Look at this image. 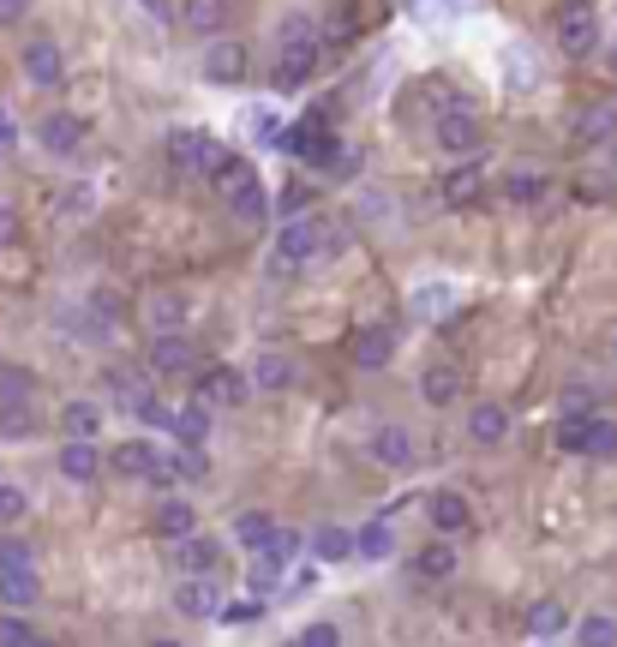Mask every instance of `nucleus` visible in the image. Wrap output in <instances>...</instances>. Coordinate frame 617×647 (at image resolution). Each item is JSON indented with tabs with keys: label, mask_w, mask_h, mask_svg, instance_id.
Here are the masks:
<instances>
[{
	"label": "nucleus",
	"mask_w": 617,
	"mask_h": 647,
	"mask_svg": "<svg viewBox=\"0 0 617 647\" xmlns=\"http://www.w3.org/2000/svg\"><path fill=\"white\" fill-rule=\"evenodd\" d=\"M204 79H210V84H240V79H247V43L216 36V43L204 48Z\"/></svg>",
	"instance_id": "nucleus-8"
},
{
	"label": "nucleus",
	"mask_w": 617,
	"mask_h": 647,
	"mask_svg": "<svg viewBox=\"0 0 617 647\" xmlns=\"http://www.w3.org/2000/svg\"><path fill=\"white\" fill-rule=\"evenodd\" d=\"M31 647H55V642H43V636H36V642H31Z\"/></svg>",
	"instance_id": "nucleus-54"
},
{
	"label": "nucleus",
	"mask_w": 617,
	"mask_h": 647,
	"mask_svg": "<svg viewBox=\"0 0 617 647\" xmlns=\"http://www.w3.org/2000/svg\"><path fill=\"white\" fill-rule=\"evenodd\" d=\"M264 617V600H228L222 605V624H259Z\"/></svg>",
	"instance_id": "nucleus-44"
},
{
	"label": "nucleus",
	"mask_w": 617,
	"mask_h": 647,
	"mask_svg": "<svg viewBox=\"0 0 617 647\" xmlns=\"http://www.w3.org/2000/svg\"><path fill=\"white\" fill-rule=\"evenodd\" d=\"M366 450H372V462H378V467H408V462H414V438H408L402 426H378Z\"/></svg>",
	"instance_id": "nucleus-16"
},
{
	"label": "nucleus",
	"mask_w": 617,
	"mask_h": 647,
	"mask_svg": "<svg viewBox=\"0 0 617 647\" xmlns=\"http://www.w3.org/2000/svg\"><path fill=\"white\" fill-rule=\"evenodd\" d=\"M558 48H563V55H594V48H599V19H594V7L570 0V7L558 12Z\"/></svg>",
	"instance_id": "nucleus-5"
},
{
	"label": "nucleus",
	"mask_w": 617,
	"mask_h": 647,
	"mask_svg": "<svg viewBox=\"0 0 617 647\" xmlns=\"http://www.w3.org/2000/svg\"><path fill=\"white\" fill-rule=\"evenodd\" d=\"M31 564H36V552H31V545L0 534V576H12V569H31Z\"/></svg>",
	"instance_id": "nucleus-42"
},
{
	"label": "nucleus",
	"mask_w": 617,
	"mask_h": 647,
	"mask_svg": "<svg viewBox=\"0 0 617 647\" xmlns=\"http://www.w3.org/2000/svg\"><path fill=\"white\" fill-rule=\"evenodd\" d=\"M24 522V492L19 486H0V528Z\"/></svg>",
	"instance_id": "nucleus-46"
},
{
	"label": "nucleus",
	"mask_w": 617,
	"mask_h": 647,
	"mask_svg": "<svg viewBox=\"0 0 617 647\" xmlns=\"http://www.w3.org/2000/svg\"><path fill=\"white\" fill-rule=\"evenodd\" d=\"M390 545H396V528L384 522V516L359 528V557H372V564H378V557H390Z\"/></svg>",
	"instance_id": "nucleus-36"
},
{
	"label": "nucleus",
	"mask_w": 617,
	"mask_h": 647,
	"mask_svg": "<svg viewBox=\"0 0 617 647\" xmlns=\"http://www.w3.org/2000/svg\"><path fill=\"white\" fill-rule=\"evenodd\" d=\"M222 145H216L210 132H192V126H174L169 132V169L186 174V181H198V174H216L222 169Z\"/></svg>",
	"instance_id": "nucleus-2"
},
{
	"label": "nucleus",
	"mask_w": 617,
	"mask_h": 647,
	"mask_svg": "<svg viewBox=\"0 0 617 647\" xmlns=\"http://www.w3.org/2000/svg\"><path fill=\"white\" fill-rule=\"evenodd\" d=\"M504 193L516 198V205H539V198H546V174L522 169V174H510V181H504Z\"/></svg>",
	"instance_id": "nucleus-40"
},
{
	"label": "nucleus",
	"mask_w": 617,
	"mask_h": 647,
	"mask_svg": "<svg viewBox=\"0 0 617 647\" xmlns=\"http://www.w3.org/2000/svg\"><path fill=\"white\" fill-rule=\"evenodd\" d=\"M390 354H396V324H366L354 336V366L359 372H384Z\"/></svg>",
	"instance_id": "nucleus-10"
},
{
	"label": "nucleus",
	"mask_w": 617,
	"mask_h": 647,
	"mask_svg": "<svg viewBox=\"0 0 617 647\" xmlns=\"http://www.w3.org/2000/svg\"><path fill=\"white\" fill-rule=\"evenodd\" d=\"M575 642L582 647H617V617H606V612L582 617V624H575Z\"/></svg>",
	"instance_id": "nucleus-35"
},
{
	"label": "nucleus",
	"mask_w": 617,
	"mask_h": 647,
	"mask_svg": "<svg viewBox=\"0 0 617 647\" xmlns=\"http://www.w3.org/2000/svg\"><path fill=\"white\" fill-rule=\"evenodd\" d=\"M504 67H510V79H516V91H528V84H534V72H539V67H528V55H522V48H510V60H504Z\"/></svg>",
	"instance_id": "nucleus-49"
},
{
	"label": "nucleus",
	"mask_w": 617,
	"mask_h": 647,
	"mask_svg": "<svg viewBox=\"0 0 617 647\" xmlns=\"http://www.w3.org/2000/svg\"><path fill=\"white\" fill-rule=\"evenodd\" d=\"M294 378H300V366L288 354H259V366H252V390H288Z\"/></svg>",
	"instance_id": "nucleus-23"
},
{
	"label": "nucleus",
	"mask_w": 617,
	"mask_h": 647,
	"mask_svg": "<svg viewBox=\"0 0 617 647\" xmlns=\"http://www.w3.org/2000/svg\"><path fill=\"white\" fill-rule=\"evenodd\" d=\"M480 193H485V174L473 169V162H461V169H449V174H444V205H449V210L473 205Z\"/></svg>",
	"instance_id": "nucleus-22"
},
{
	"label": "nucleus",
	"mask_w": 617,
	"mask_h": 647,
	"mask_svg": "<svg viewBox=\"0 0 617 647\" xmlns=\"http://www.w3.org/2000/svg\"><path fill=\"white\" fill-rule=\"evenodd\" d=\"M228 210H235L240 222H264V216H270V198H264V186H259V181H247L235 198H228Z\"/></svg>",
	"instance_id": "nucleus-34"
},
{
	"label": "nucleus",
	"mask_w": 617,
	"mask_h": 647,
	"mask_svg": "<svg viewBox=\"0 0 617 647\" xmlns=\"http://www.w3.org/2000/svg\"><path fill=\"white\" fill-rule=\"evenodd\" d=\"M612 67H617V48H612Z\"/></svg>",
	"instance_id": "nucleus-56"
},
{
	"label": "nucleus",
	"mask_w": 617,
	"mask_h": 647,
	"mask_svg": "<svg viewBox=\"0 0 617 647\" xmlns=\"http://www.w3.org/2000/svg\"><path fill=\"white\" fill-rule=\"evenodd\" d=\"M504 431H510V414L498 408V402H480V408L468 414V438L473 443H504Z\"/></svg>",
	"instance_id": "nucleus-25"
},
{
	"label": "nucleus",
	"mask_w": 617,
	"mask_h": 647,
	"mask_svg": "<svg viewBox=\"0 0 617 647\" xmlns=\"http://www.w3.org/2000/svg\"><path fill=\"white\" fill-rule=\"evenodd\" d=\"M174 474H180V480H198V474H204V450H180V455H174Z\"/></svg>",
	"instance_id": "nucleus-50"
},
{
	"label": "nucleus",
	"mask_w": 617,
	"mask_h": 647,
	"mask_svg": "<svg viewBox=\"0 0 617 647\" xmlns=\"http://www.w3.org/2000/svg\"><path fill=\"white\" fill-rule=\"evenodd\" d=\"M108 462H114V467H121V474H133V480H150V467H157V462H162V455H157V450H150V443H145V438H126V443H121V450H114V455H108Z\"/></svg>",
	"instance_id": "nucleus-26"
},
{
	"label": "nucleus",
	"mask_w": 617,
	"mask_h": 647,
	"mask_svg": "<svg viewBox=\"0 0 617 647\" xmlns=\"http://www.w3.org/2000/svg\"><path fill=\"white\" fill-rule=\"evenodd\" d=\"M150 528H157L162 540H192L198 534V510H192L186 498H162L157 516H150Z\"/></svg>",
	"instance_id": "nucleus-15"
},
{
	"label": "nucleus",
	"mask_w": 617,
	"mask_h": 647,
	"mask_svg": "<svg viewBox=\"0 0 617 647\" xmlns=\"http://www.w3.org/2000/svg\"><path fill=\"white\" fill-rule=\"evenodd\" d=\"M282 210H288V216H306V210H312V186H306V181H294L288 193H282Z\"/></svg>",
	"instance_id": "nucleus-48"
},
{
	"label": "nucleus",
	"mask_w": 617,
	"mask_h": 647,
	"mask_svg": "<svg viewBox=\"0 0 617 647\" xmlns=\"http://www.w3.org/2000/svg\"><path fill=\"white\" fill-rule=\"evenodd\" d=\"M60 474L79 480V486H84V480H96L102 474V450H96V443H84V438H67V450H60Z\"/></svg>",
	"instance_id": "nucleus-20"
},
{
	"label": "nucleus",
	"mask_w": 617,
	"mask_h": 647,
	"mask_svg": "<svg viewBox=\"0 0 617 647\" xmlns=\"http://www.w3.org/2000/svg\"><path fill=\"white\" fill-rule=\"evenodd\" d=\"M324 240H330V222L324 216H288V228L276 234V246H270V276H288V270H306V264L324 258Z\"/></svg>",
	"instance_id": "nucleus-1"
},
{
	"label": "nucleus",
	"mask_w": 617,
	"mask_h": 647,
	"mask_svg": "<svg viewBox=\"0 0 617 647\" xmlns=\"http://www.w3.org/2000/svg\"><path fill=\"white\" fill-rule=\"evenodd\" d=\"M210 402H198V396H192L186 402V408H180L174 414V438H180V450H204V438H210Z\"/></svg>",
	"instance_id": "nucleus-18"
},
{
	"label": "nucleus",
	"mask_w": 617,
	"mask_h": 647,
	"mask_svg": "<svg viewBox=\"0 0 617 647\" xmlns=\"http://www.w3.org/2000/svg\"><path fill=\"white\" fill-rule=\"evenodd\" d=\"M36 138H43V150H55V157H72V150L84 145V120L67 114V108H55V114L36 120Z\"/></svg>",
	"instance_id": "nucleus-9"
},
{
	"label": "nucleus",
	"mask_w": 617,
	"mask_h": 647,
	"mask_svg": "<svg viewBox=\"0 0 617 647\" xmlns=\"http://www.w3.org/2000/svg\"><path fill=\"white\" fill-rule=\"evenodd\" d=\"M449 307H456V288H449V282H432V288H420V294H414L420 319H438V312H449Z\"/></svg>",
	"instance_id": "nucleus-38"
},
{
	"label": "nucleus",
	"mask_w": 617,
	"mask_h": 647,
	"mask_svg": "<svg viewBox=\"0 0 617 647\" xmlns=\"http://www.w3.org/2000/svg\"><path fill=\"white\" fill-rule=\"evenodd\" d=\"M247 396H252V372H235V366H210V372L198 378V402H210V408H240Z\"/></svg>",
	"instance_id": "nucleus-7"
},
{
	"label": "nucleus",
	"mask_w": 617,
	"mask_h": 647,
	"mask_svg": "<svg viewBox=\"0 0 617 647\" xmlns=\"http://www.w3.org/2000/svg\"><path fill=\"white\" fill-rule=\"evenodd\" d=\"M150 647H180V642H150Z\"/></svg>",
	"instance_id": "nucleus-55"
},
{
	"label": "nucleus",
	"mask_w": 617,
	"mask_h": 647,
	"mask_svg": "<svg viewBox=\"0 0 617 647\" xmlns=\"http://www.w3.org/2000/svg\"><path fill=\"white\" fill-rule=\"evenodd\" d=\"M31 372H24V366H7V372H0V402H31Z\"/></svg>",
	"instance_id": "nucleus-41"
},
{
	"label": "nucleus",
	"mask_w": 617,
	"mask_h": 647,
	"mask_svg": "<svg viewBox=\"0 0 617 647\" xmlns=\"http://www.w3.org/2000/svg\"><path fill=\"white\" fill-rule=\"evenodd\" d=\"M575 132H582L587 145H599V138H612V132H617V108H606V103L582 108V114H575Z\"/></svg>",
	"instance_id": "nucleus-30"
},
{
	"label": "nucleus",
	"mask_w": 617,
	"mask_h": 647,
	"mask_svg": "<svg viewBox=\"0 0 617 647\" xmlns=\"http://www.w3.org/2000/svg\"><path fill=\"white\" fill-rule=\"evenodd\" d=\"M60 431L90 443L102 431V408H96V402H67V408H60Z\"/></svg>",
	"instance_id": "nucleus-28"
},
{
	"label": "nucleus",
	"mask_w": 617,
	"mask_h": 647,
	"mask_svg": "<svg viewBox=\"0 0 617 647\" xmlns=\"http://www.w3.org/2000/svg\"><path fill=\"white\" fill-rule=\"evenodd\" d=\"M420 396H426L432 408H449V402L461 396V372H456V366H426V378H420Z\"/></svg>",
	"instance_id": "nucleus-24"
},
{
	"label": "nucleus",
	"mask_w": 617,
	"mask_h": 647,
	"mask_svg": "<svg viewBox=\"0 0 617 647\" xmlns=\"http://www.w3.org/2000/svg\"><path fill=\"white\" fill-rule=\"evenodd\" d=\"M563 624H570V612H563L558 600H539L534 612H528V629H534V636H558Z\"/></svg>",
	"instance_id": "nucleus-39"
},
{
	"label": "nucleus",
	"mask_w": 617,
	"mask_h": 647,
	"mask_svg": "<svg viewBox=\"0 0 617 647\" xmlns=\"http://www.w3.org/2000/svg\"><path fill=\"white\" fill-rule=\"evenodd\" d=\"M36 600H43L36 569H12V576H0V605H7V612H31Z\"/></svg>",
	"instance_id": "nucleus-19"
},
{
	"label": "nucleus",
	"mask_w": 617,
	"mask_h": 647,
	"mask_svg": "<svg viewBox=\"0 0 617 647\" xmlns=\"http://www.w3.org/2000/svg\"><path fill=\"white\" fill-rule=\"evenodd\" d=\"M235 540H240V545H247V552H252V557H259V552H264V545H270V540H276V522H270V516H264V510H247V516H240V522H235Z\"/></svg>",
	"instance_id": "nucleus-29"
},
{
	"label": "nucleus",
	"mask_w": 617,
	"mask_h": 647,
	"mask_svg": "<svg viewBox=\"0 0 617 647\" xmlns=\"http://www.w3.org/2000/svg\"><path fill=\"white\" fill-rule=\"evenodd\" d=\"M192 342L186 336H150V372H162V378H180V372H192Z\"/></svg>",
	"instance_id": "nucleus-13"
},
{
	"label": "nucleus",
	"mask_w": 617,
	"mask_h": 647,
	"mask_svg": "<svg viewBox=\"0 0 617 647\" xmlns=\"http://www.w3.org/2000/svg\"><path fill=\"white\" fill-rule=\"evenodd\" d=\"M228 19H235V0H192V7H186V24L198 36H216Z\"/></svg>",
	"instance_id": "nucleus-27"
},
{
	"label": "nucleus",
	"mask_w": 617,
	"mask_h": 647,
	"mask_svg": "<svg viewBox=\"0 0 617 647\" xmlns=\"http://www.w3.org/2000/svg\"><path fill=\"white\" fill-rule=\"evenodd\" d=\"M186 294L180 288H150L145 300H138V319H145L150 336H180V324H186Z\"/></svg>",
	"instance_id": "nucleus-4"
},
{
	"label": "nucleus",
	"mask_w": 617,
	"mask_h": 647,
	"mask_svg": "<svg viewBox=\"0 0 617 647\" xmlns=\"http://www.w3.org/2000/svg\"><path fill=\"white\" fill-rule=\"evenodd\" d=\"M12 138H19V132H12V114L0 108V150H12Z\"/></svg>",
	"instance_id": "nucleus-53"
},
{
	"label": "nucleus",
	"mask_w": 617,
	"mask_h": 647,
	"mask_svg": "<svg viewBox=\"0 0 617 647\" xmlns=\"http://www.w3.org/2000/svg\"><path fill=\"white\" fill-rule=\"evenodd\" d=\"M36 642V629L24 624V617H7V624H0V647H31Z\"/></svg>",
	"instance_id": "nucleus-47"
},
{
	"label": "nucleus",
	"mask_w": 617,
	"mask_h": 647,
	"mask_svg": "<svg viewBox=\"0 0 617 647\" xmlns=\"http://www.w3.org/2000/svg\"><path fill=\"white\" fill-rule=\"evenodd\" d=\"M0 431H7V438H31V431H36L31 402H0Z\"/></svg>",
	"instance_id": "nucleus-37"
},
{
	"label": "nucleus",
	"mask_w": 617,
	"mask_h": 647,
	"mask_svg": "<svg viewBox=\"0 0 617 647\" xmlns=\"http://www.w3.org/2000/svg\"><path fill=\"white\" fill-rule=\"evenodd\" d=\"M318 67V43H282L276 55V91H300Z\"/></svg>",
	"instance_id": "nucleus-11"
},
{
	"label": "nucleus",
	"mask_w": 617,
	"mask_h": 647,
	"mask_svg": "<svg viewBox=\"0 0 617 647\" xmlns=\"http://www.w3.org/2000/svg\"><path fill=\"white\" fill-rule=\"evenodd\" d=\"M174 545H180L174 564L186 569V576H216V569H222V545H216V540L192 534V540H174Z\"/></svg>",
	"instance_id": "nucleus-17"
},
{
	"label": "nucleus",
	"mask_w": 617,
	"mask_h": 647,
	"mask_svg": "<svg viewBox=\"0 0 617 647\" xmlns=\"http://www.w3.org/2000/svg\"><path fill=\"white\" fill-rule=\"evenodd\" d=\"M582 455H594V462H606V455H617V426H612V420H599V414H587Z\"/></svg>",
	"instance_id": "nucleus-32"
},
{
	"label": "nucleus",
	"mask_w": 617,
	"mask_h": 647,
	"mask_svg": "<svg viewBox=\"0 0 617 647\" xmlns=\"http://www.w3.org/2000/svg\"><path fill=\"white\" fill-rule=\"evenodd\" d=\"M24 72H31L36 91H55V84L67 79V60H60V48L48 43V36H36V43L24 48Z\"/></svg>",
	"instance_id": "nucleus-12"
},
{
	"label": "nucleus",
	"mask_w": 617,
	"mask_h": 647,
	"mask_svg": "<svg viewBox=\"0 0 617 647\" xmlns=\"http://www.w3.org/2000/svg\"><path fill=\"white\" fill-rule=\"evenodd\" d=\"M222 588H216L210 576H180L174 581V612L180 617H192V624H198V617H222Z\"/></svg>",
	"instance_id": "nucleus-6"
},
{
	"label": "nucleus",
	"mask_w": 617,
	"mask_h": 647,
	"mask_svg": "<svg viewBox=\"0 0 617 647\" xmlns=\"http://www.w3.org/2000/svg\"><path fill=\"white\" fill-rule=\"evenodd\" d=\"M294 552H300V534H288V528H276V540H270L264 552H259V564H252V569H259V581H276L282 569L294 564Z\"/></svg>",
	"instance_id": "nucleus-21"
},
{
	"label": "nucleus",
	"mask_w": 617,
	"mask_h": 647,
	"mask_svg": "<svg viewBox=\"0 0 617 647\" xmlns=\"http://www.w3.org/2000/svg\"><path fill=\"white\" fill-rule=\"evenodd\" d=\"M318 557H324V564H342V557H354L359 552V534H349V528H318Z\"/></svg>",
	"instance_id": "nucleus-31"
},
{
	"label": "nucleus",
	"mask_w": 617,
	"mask_h": 647,
	"mask_svg": "<svg viewBox=\"0 0 617 647\" xmlns=\"http://www.w3.org/2000/svg\"><path fill=\"white\" fill-rule=\"evenodd\" d=\"M12 234H19V216H12L7 205H0V246H7V240H12Z\"/></svg>",
	"instance_id": "nucleus-52"
},
{
	"label": "nucleus",
	"mask_w": 617,
	"mask_h": 647,
	"mask_svg": "<svg viewBox=\"0 0 617 647\" xmlns=\"http://www.w3.org/2000/svg\"><path fill=\"white\" fill-rule=\"evenodd\" d=\"M414 569H420V581H449L456 576V552H449V545H426V552L414 557Z\"/></svg>",
	"instance_id": "nucleus-33"
},
{
	"label": "nucleus",
	"mask_w": 617,
	"mask_h": 647,
	"mask_svg": "<svg viewBox=\"0 0 617 647\" xmlns=\"http://www.w3.org/2000/svg\"><path fill=\"white\" fill-rule=\"evenodd\" d=\"M432 138H438V150H449V157H473L485 145V120L468 103H444L438 120H432Z\"/></svg>",
	"instance_id": "nucleus-3"
},
{
	"label": "nucleus",
	"mask_w": 617,
	"mask_h": 647,
	"mask_svg": "<svg viewBox=\"0 0 617 647\" xmlns=\"http://www.w3.org/2000/svg\"><path fill=\"white\" fill-rule=\"evenodd\" d=\"M247 181H259V174H252L247 162H235V157H228L222 169H216V186H222V198H235V193H240V186H247Z\"/></svg>",
	"instance_id": "nucleus-43"
},
{
	"label": "nucleus",
	"mask_w": 617,
	"mask_h": 647,
	"mask_svg": "<svg viewBox=\"0 0 617 647\" xmlns=\"http://www.w3.org/2000/svg\"><path fill=\"white\" fill-rule=\"evenodd\" d=\"M294 647H342V629L336 624H306Z\"/></svg>",
	"instance_id": "nucleus-45"
},
{
	"label": "nucleus",
	"mask_w": 617,
	"mask_h": 647,
	"mask_svg": "<svg viewBox=\"0 0 617 647\" xmlns=\"http://www.w3.org/2000/svg\"><path fill=\"white\" fill-rule=\"evenodd\" d=\"M31 12V0H0V24H12V19H24Z\"/></svg>",
	"instance_id": "nucleus-51"
},
{
	"label": "nucleus",
	"mask_w": 617,
	"mask_h": 647,
	"mask_svg": "<svg viewBox=\"0 0 617 647\" xmlns=\"http://www.w3.org/2000/svg\"><path fill=\"white\" fill-rule=\"evenodd\" d=\"M426 516H432V528H438V534H461V528L473 522V510H468V498H461V492H432L426 498Z\"/></svg>",
	"instance_id": "nucleus-14"
}]
</instances>
